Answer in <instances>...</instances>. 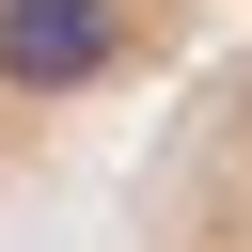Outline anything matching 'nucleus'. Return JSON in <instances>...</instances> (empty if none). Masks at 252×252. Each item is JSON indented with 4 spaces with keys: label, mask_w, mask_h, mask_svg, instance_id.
Returning a JSON list of instances; mask_svg holds the SVG:
<instances>
[{
    "label": "nucleus",
    "mask_w": 252,
    "mask_h": 252,
    "mask_svg": "<svg viewBox=\"0 0 252 252\" xmlns=\"http://www.w3.org/2000/svg\"><path fill=\"white\" fill-rule=\"evenodd\" d=\"M126 252H252V32L173 79V126L126 189Z\"/></svg>",
    "instance_id": "f257e3e1"
},
{
    "label": "nucleus",
    "mask_w": 252,
    "mask_h": 252,
    "mask_svg": "<svg viewBox=\"0 0 252 252\" xmlns=\"http://www.w3.org/2000/svg\"><path fill=\"white\" fill-rule=\"evenodd\" d=\"M0 189H16V126H0Z\"/></svg>",
    "instance_id": "f03ea898"
}]
</instances>
